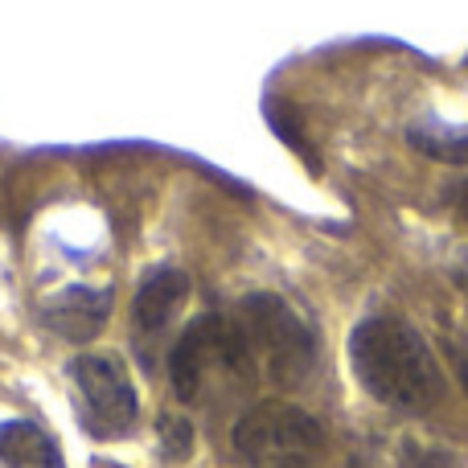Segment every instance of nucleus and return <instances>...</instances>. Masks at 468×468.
<instances>
[{"instance_id": "f257e3e1", "label": "nucleus", "mask_w": 468, "mask_h": 468, "mask_svg": "<svg viewBox=\"0 0 468 468\" xmlns=\"http://www.w3.org/2000/svg\"><path fill=\"white\" fill-rule=\"evenodd\" d=\"M349 362L366 395L390 411H428L444 399V370L403 316H366L349 333Z\"/></svg>"}, {"instance_id": "f03ea898", "label": "nucleus", "mask_w": 468, "mask_h": 468, "mask_svg": "<svg viewBox=\"0 0 468 468\" xmlns=\"http://www.w3.org/2000/svg\"><path fill=\"white\" fill-rule=\"evenodd\" d=\"M173 395L186 407L214 403V390H250L259 382L230 316H197L169 354Z\"/></svg>"}, {"instance_id": "7ed1b4c3", "label": "nucleus", "mask_w": 468, "mask_h": 468, "mask_svg": "<svg viewBox=\"0 0 468 468\" xmlns=\"http://www.w3.org/2000/svg\"><path fill=\"white\" fill-rule=\"evenodd\" d=\"M230 324L239 333L259 378L267 374L280 387H300L313 374V362H316L313 329L275 292H255V296L239 300V308L230 313Z\"/></svg>"}, {"instance_id": "20e7f679", "label": "nucleus", "mask_w": 468, "mask_h": 468, "mask_svg": "<svg viewBox=\"0 0 468 468\" xmlns=\"http://www.w3.org/2000/svg\"><path fill=\"white\" fill-rule=\"evenodd\" d=\"M230 444L247 468H321L324 461L321 423L283 399L247 407L230 431Z\"/></svg>"}, {"instance_id": "39448f33", "label": "nucleus", "mask_w": 468, "mask_h": 468, "mask_svg": "<svg viewBox=\"0 0 468 468\" xmlns=\"http://www.w3.org/2000/svg\"><path fill=\"white\" fill-rule=\"evenodd\" d=\"M70 378L90 415V428L99 436H128L140 420V395L132 387L128 370L112 354H79L70 362Z\"/></svg>"}, {"instance_id": "423d86ee", "label": "nucleus", "mask_w": 468, "mask_h": 468, "mask_svg": "<svg viewBox=\"0 0 468 468\" xmlns=\"http://www.w3.org/2000/svg\"><path fill=\"white\" fill-rule=\"evenodd\" d=\"M107 313H112V292L107 288H62L37 308V321L62 341L87 346L103 333Z\"/></svg>"}, {"instance_id": "0eeeda50", "label": "nucleus", "mask_w": 468, "mask_h": 468, "mask_svg": "<svg viewBox=\"0 0 468 468\" xmlns=\"http://www.w3.org/2000/svg\"><path fill=\"white\" fill-rule=\"evenodd\" d=\"M189 275L181 267H156L140 280L136 300H132V324L140 333H156L181 313V304L189 300Z\"/></svg>"}, {"instance_id": "6e6552de", "label": "nucleus", "mask_w": 468, "mask_h": 468, "mask_svg": "<svg viewBox=\"0 0 468 468\" xmlns=\"http://www.w3.org/2000/svg\"><path fill=\"white\" fill-rule=\"evenodd\" d=\"M0 461L8 468H66L58 440L29 420L0 423Z\"/></svg>"}, {"instance_id": "1a4fd4ad", "label": "nucleus", "mask_w": 468, "mask_h": 468, "mask_svg": "<svg viewBox=\"0 0 468 468\" xmlns=\"http://www.w3.org/2000/svg\"><path fill=\"white\" fill-rule=\"evenodd\" d=\"M411 148H420L423 156L444 165H468V132H448V128H411L407 132Z\"/></svg>"}, {"instance_id": "9d476101", "label": "nucleus", "mask_w": 468, "mask_h": 468, "mask_svg": "<svg viewBox=\"0 0 468 468\" xmlns=\"http://www.w3.org/2000/svg\"><path fill=\"white\" fill-rule=\"evenodd\" d=\"M263 112H267V123H271V128H275V136H283V140H288V144H292V153H296V156H304V165H308V169H313V173H321V156H316V148L308 144V136L296 128V123H292V120H296V112H292L288 103H280V99H271V103H267Z\"/></svg>"}, {"instance_id": "9b49d317", "label": "nucleus", "mask_w": 468, "mask_h": 468, "mask_svg": "<svg viewBox=\"0 0 468 468\" xmlns=\"http://www.w3.org/2000/svg\"><path fill=\"white\" fill-rule=\"evenodd\" d=\"M156 431H161V461L165 464H186L194 456V423L186 415H169L165 411L156 420Z\"/></svg>"}, {"instance_id": "f8f14e48", "label": "nucleus", "mask_w": 468, "mask_h": 468, "mask_svg": "<svg viewBox=\"0 0 468 468\" xmlns=\"http://www.w3.org/2000/svg\"><path fill=\"white\" fill-rule=\"evenodd\" d=\"M452 452H444V448H428V444H415V440H407L403 448H399V468H452Z\"/></svg>"}, {"instance_id": "ddd939ff", "label": "nucleus", "mask_w": 468, "mask_h": 468, "mask_svg": "<svg viewBox=\"0 0 468 468\" xmlns=\"http://www.w3.org/2000/svg\"><path fill=\"white\" fill-rule=\"evenodd\" d=\"M452 206H456V214H461V218L468 222V181H461V186H456V194H452Z\"/></svg>"}, {"instance_id": "4468645a", "label": "nucleus", "mask_w": 468, "mask_h": 468, "mask_svg": "<svg viewBox=\"0 0 468 468\" xmlns=\"http://www.w3.org/2000/svg\"><path fill=\"white\" fill-rule=\"evenodd\" d=\"M461 387H464V395H468V366L461 370Z\"/></svg>"}, {"instance_id": "2eb2a0df", "label": "nucleus", "mask_w": 468, "mask_h": 468, "mask_svg": "<svg viewBox=\"0 0 468 468\" xmlns=\"http://www.w3.org/2000/svg\"><path fill=\"white\" fill-rule=\"evenodd\" d=\"M461 288H468V271H464V275H461Z\"/></svg>"}]
</instances>
